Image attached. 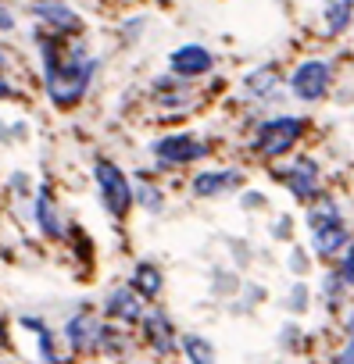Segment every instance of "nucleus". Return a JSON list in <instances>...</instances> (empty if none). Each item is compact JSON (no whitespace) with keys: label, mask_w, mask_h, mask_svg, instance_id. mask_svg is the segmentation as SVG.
I'll use <instances>...</instances> for the list:
<instances>
[{"label":"nucleus","mask_w":354,"mask_h":364,"mask_svg":"<svg viewBox=\"0 0 354 364\" xmlns=\"http://www.w3.org/2000/svg\"><path fill=\"white\" fill-rule=\"evenodd\" d=\"M104 311H108L115 321H122V325H140L150 307H147V300H143L132 286H115V289L108 293V300H104Z\"/></svg>","instance_id":"f8f14e48"},{"label":"nucleus","mask_w":354,"mask_h":364,"mask_svg":"<svg viewBox=\"0 0 354 364\" xmlns=\"http://www.w3.org/2000/svg\"><path fill=\"white\" fill-rule=\"evenodd\" d=\"M304 296H308V293H304V286H293V296H290V300H293V311H301V307H304Z\"/></svg>","instance_id":"cd10ccee"},{"label":"nucleus","mask_w":354,"mask_h":364,"mask_svg":"<svg viewBox=\"0 0 354 364\" xmlns=\"http://www.w3.org/2000/svg\"><path fill=\"white\" fill-rule=\"evenodd\" d=\"M100 332H104V321L93 314V311H79L68 318L65 325V339L76 353H93L97 343H100Z\"/></svg>","instance_id":"ddd939ff"},{"label":"nucleus","mask_w":354,"mask_h":364,"mask_svg":"<svg viewBox=\"0 0 354 364\" xmlns=\"http://www.w3.org/2000/svg\"><path fill=\"white\" fill-rule=\"evenodd\" d=\"M286 86H290V93H293L297 100L315 104V100H322V97L329 93V86H333V65L322 61V58H308V61H301V65L290 72Z\"/></svg>","instance_id":"423d86ee"},{"label":"nucleus","mask_w":354,"mask_h":364,"mask_svg":"<svg viewBox=\"0 0 354 364\" xmlns=\"http://www.w3.org/2000/svg\"><path fill=\"white\" fill-rule=\"evenodd\" d=\"M93 182H97V197L104 204V211L115 222H125L136 197H132V178L111 161V157H97L93 161Z\"/></svg>","instance_id":"7ed1b4c3"},{"label":"nucleus","mask_w":354,"mask_h":364,"mask_svg":"<svg viewBox=\"0 0 354 364\" xmlns=\"http://www.w3.org/2000/svg\"><path fill=\"white\" fill-rule=\"evenodd\" d=\"M183 350H187L190 364H215V346L204 336H183Z\"/></svg>","instance_id":"4be33fe9"},{"label":"nucleus","mask_w":354,"mask_h":364,"mask_svg":"<svg viewBox=\"0 0 354 364\" xmlns=\"http://www.w3.org/2000/svg\"><path fill=\"white\" fill-rule=\"evenodd\" d=\"M26 93H22V86L15 82V75L11 72H0V100H22Z\"/></svg>","instance_id":"5701e85b"},{"label":"nucleus","mask_w":354,"mask_h":364,"mask_svg":"<svg viewBox=\"0 0 354 364\" xmlns=\"http://www.w3.org/2000/svg\"><path fill=\"white\" fill-rule=\"evenodd\" d=\"M212 154V143L194 132H165L150 143V157L157 168H187Z\"/></svg>","instance_id":"20e7f679"},{"label":"nucleus","mask_w":354,"mask_h":364,"mask_svg":"<svg viewBox=\"0 0 354 364\" xmlns=\"http://www.w3.org/2000/svg\"><path fill=\"white\" fill-rule=\"evenodd\" d=\"M279 72L272 68V65H261V68H254V72H247L244 75V93L247 97H254V100H269L276 90H279Z\"/></svg>","instance_id":"dca6fc26"},{"label":"nucleus","mask_w":354,"mask_h":364,"mask_svg":"<svg viewBox=\"0 0 354 364\" xmlns=\"http://www.w3.org/2000/svg\"><path fill=\"white\" fill-rule=\"evenodd\" d=\"M322 18H326V33L329 36L347 33L350 22H354V0H326V4H322Z\"/></svg>","instance_id":"f3484780"},{"label":"nucleus","mask_w":354,"mask_h":364,"mask_svg":"<svg viewBox=\"0 0 354 364\" xmlns=\"http://www.w3.org/2000/svg\"><path fill=\"white\" fill-rule=\"evenodd\" d=\"M132 197H136V204H140L143 211H150V215H157V211L165 208L161 186H154L147 175H136V178H132Z\"/></svg>","instance_id":"aec40b11"},{"label":"nucleus","mask_w":354,"mask_h":364,"mask_svg":"<svg viewBox=\"0 0 354 364\" xmlns=\"http://www.w3.org/2000/svg\"><path fill=\"white\" fill-rule=\"evenodd\" d=\"M336 364H354V332H350V343L343 346V353L336 357Z\"/></svg>","instance_id":"bb28decb"},{"label":"nucleus","mask_w":354,"mask_h":364,"mask_svg":"<svg viewBox=\"0 0 354 364\" xmlns=\"http://www.w3.org/2000/svg\"><path fill=\"white\" fill-rule=\"evenodd\" d=\"M0 4H4V0H0Z\"/></svg>","instance_id":"c756f323"},{"label":"nucleus","mask_w":354,"mask_h":364,"mask_svg":"<svg viewBox=\"0 0 354 364\" xmlns=\"http://www.w3.org/2000/svg\"><path fill=\"white\" fill-rule=\"evenodd\" d=\"M22 325L36 332V346H40V357H43L47 364H65V353L58 350V343H54V332H51V328H47L40 318H29V314H26V318H22Z\"/></svg>","instance_id":"6ab92c4d"},{"label":"nucleus","mask_w":354,"mask_h":364,"mask_svg":"<svg viewBox=\"0 0 354 364\" xmlns=\"http://www.w3.org/2000/svg\"><path fill=\"white\" fill-rule=\"evenodd\" d=\"M343 215H340V208H336V200L333 197H315L311 200V208H308V229H322V225H329V222H340Z\"/></svg>","instance_id":"412c9836"},{"label":"nucleus","mask_w":354,"mask_h":364,"mask_svg":"<svg viewBox=\"0 0 354 364\" xmlns=\"http://www.w3.org/2000/svg\"><path fill=\"white\" fill-rule=\"evenodd\" d=\"M347 243H350V232H347L343 218L340 222H329L322 229H311V247H315L318 257H336V254L347 250Z\"/></svg>","instance_id":"2eb2a0df"},{"label":"nucleus","mask_w":354,"mask_h":364,"mask_svg":"<svg viewBox=\"0 0 354 364\" xmlns=\"http://www.w3.org/2000/svg\"><path fill=\"white\" fill-rule=\"evenodd\" d=\"M304 129H308L304 118H297V114H276V118H265L254 129L251 146H254V154L261 161H279V157H286L304 139Z\"/></svg>","instance_id":"f03ea898"},{"label":"nucleus","mask_w":354,"mask_h":364,"mask_svg":"<svg viewBox=\"0 0 354 364\" xmlns=\"http://www.w3.org/2000/svg\"><path fill=\"white\" fill-rule=\"evenodd\" d=\"M11 68H15V47L0 40V72H11Z\"/></svg>","instance_id":"a878e982"},{"label":"nucleus","mask_w":354,"mask_h":364,"mask_svg":"<svg viewBox=\"0 0 354 364\" xmlns=\"http://www.w3.org/2000/svg\"><path fill=\"white\" fill-rule=\"evenodd\" d=\"M29 11L36 18V29H43V33L58 36V40H76L86 29L83 15L72 4H65V0H33Z\"/></svg>","instance_id":"39448f33"},{"label":"nucleus","mask_w":354,"mask_h":364,"mask_svg":"<svg viewBox=\"0 0 354 364\" xmlns=\"http://www.w3.org/2000/svg\"><path fill=\"white\" fill-rule=\"evenodd\" d=\"M150 97H154V107H161L165 114H183V111H194L197 104L194 86L179 75H157L150 86Z\"/></svg>","instance_id":"1a4fd4ad"},{"label":"nucleus","mask_w":354,"mask_h":364,"mask_svg":"<svg viewBox=\"0 0 354 364\" xmlns=\"http://www.w3.org/2000/svg\"><path fill=\"white\" fill-rule=\"evenodd\" d=\"M33 40H36V50H40V72H43L40 82H43L51 107L54 111H76L90 97V90L100 75V58L90 50V43L83 36L58 40V36L36 29Z\"/></svg>","instance_id":"f257e3e1"},{"label":"nucleus","mask_w":354,"mask_h":364,"mask_svg":"<svg viewBox=\"0 0 354 364\" xmlns=\"http://www.w3.org/2000/svg\"><path fill=\"white\" fill-rule=\"evenodd\" d=\"M8 339V325H4V318H0V343Z\"/></svg>","instance_id":"c85d7f7f"},{"label":"nucleus","mask_w":354,"mask_h":364,"mask_svg":"<svg viewBox=\"0 0 354 364\" xmlns=\"http://www.w3.org/2000/svg\"><path fill=\"white\" fill-rule=\"evenodd\" d=\"M19 29V15L8 8V0H4V4H0V36H11Z\"/></svg>","instance_id":"393cba45"},{"label":"nucleus","mask_w":354,"mask_h":364,"mask_svg":"<svg viewBox=\"0 0 354 364\" xmlns=\"http://www.w3.org/2000/svg\"><path fill=\"white\" fill-rule=\"evenodd\" d=\"M129 286L143 296V300H154L157 293H161V272H157V264H150V261H140L136 268H132V279H129Z\"/></svg>","instance_id":"a211bd4d"},{"label":"nucleus","mask_w":354,"mask_h":364,"mask_svg":"<svg viewBox=\"0 0 354 364\" xmlns=\"http://www.w3.org/2000/svg\"><path fill=\"white\" fill-rule=\"evenodd\" d=\"M347 286H354V240L347 243V250L340 254V272H336Z\"/></svg>","instance_id":"b1692460"},{"label":"nucleus","mask_w":354,"mask_h":364,"mask_svg":"<svg viewBox=\"0 0 354 364\" xmlns=\"http://www.w3.org/2000/svg\"><path fill=\"white\" fill-rule=\"evenodd\" d=\"M276 178L286 186V193H290L293 200L311 204L315 197H322V168H318L315 157H297V161H290L286 168L276 171Z\"/></svg>","instance_id":"0eeeda50"},{"label":"nucleus","mask_w":354,"mask_h":364,"mask_svg":"<svg viewBox=\"0 0 354 364\" xmlns=\"http://www.w3.org/2000/svg\"><path fill=\"white\" fill-rule=\"evenodd\" d=\"M33 222H36L40 236L51 240V243H65V240L72 236L68 215L61 211V204H58V197L51 193V186H40V190L33 193Z\"/></svg>","instance_id":"6e6552de"},{"label":"nucleus","mask_w":354,"mask_h":364,"mask_svg":"<svg viewBox=\"0 0 354 364\" xmlns=\"http://www.w3.org/2000/svg\"><path fill=\"white\" fill-rule=\"evenodd\" d=\"M244 186V171L240 168H204L190 178V190L194 197L201 200H212V197H226V193H236Z\"/></svg>","instance_id":"9b49d317"},{"label":"nucleus","mask_w":354,"mask_h":364,"mask_svg":"<svg viewBox=\"0 0 354 364\" xmlns=\"http://www.w3.org/2000/svg\"><path fill=\"white\" fill-rule=\"evenodd\" d=\"M212 68H215V54L208 47H201V43H183V47H175L168 54V72L187 79V82L204 79Z\"/></svg>","instance_id":"9d476101"},{"label":"nucleus","mask_w":354,"mask_h":364,"mask_svg":"<svg viewBox=\"0 0 354 364\" xmlns=\"http://www.w3.org/2000/svg\"><path fill=\"white\" fill-rule=\"evenodd\" d=\"M140 325H143V339L150 343V350H157L161 357L175 350V328H172V321H168V314H165V311L150 307V311L143 314V321H140Z\"/></svg>","instance_id":"4468645a"}]
</instances>
